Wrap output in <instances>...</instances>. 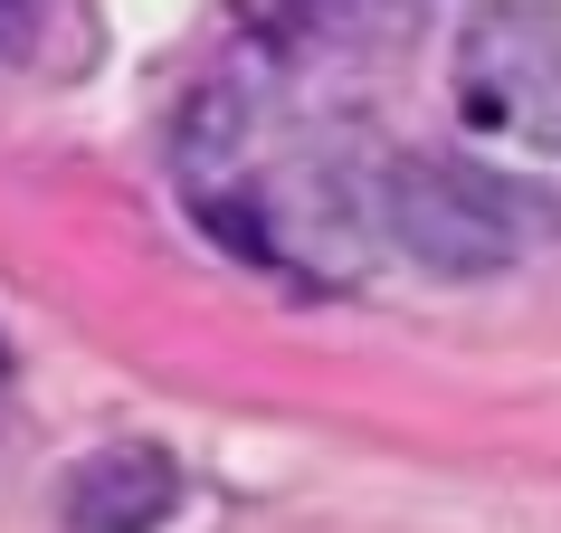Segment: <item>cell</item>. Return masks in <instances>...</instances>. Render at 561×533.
<instances>
[{
    "label": "cell",
    "instance_id": "6da1fadb",
    "mask_svg": "<svg viewBox=\"0 0 561 533\" xmlns=\"http://www.w3.org/2000/svg\"><path fill=\"white\" fill-rule=\"evenodd\" d=\"M371 229L400 238L428 276H495L561 229V201L524 181L485 172V162H438V152H390L371 172Z\"/></svg>",
    "mask_w": 561,
    "mask_h": 533
},
{
    "label": "cell",
    "instance_id": "7a4b0ae2",
    "mask_svg": "<svg viewBox=\"0 0 561 533\" xmlns=\"http://www.w3.org/2000/svg\"><path fill=\"white\" fill-rule=\"evenodd\" d=\"M457 115L561 162V10H485L457 38Z\"/></svg>",
    "mask_w": 561,
    "mask_h": 533
},
{
    "label": "cell",
    "instance_id": "3957f363",
    "mask_svg": "<svg viewBox=\"0 0 561 533\" xmlns=\"http://www.w3.org/2000/svg\"><path fill=\"white\" fill-rule=\"evenodd\" d=\"M162 152H172V181H181V201H191V219H201L219 248H238V258H276L266 209H257V191H248V105H238V87H219V77L191 87L172 105Z\"/></svg>",
    "mask_w": 561,
    "mask_h": 533
},
{
    "label": "cell",
    "instance_id": "277c9868",
    "mask_svg": "<svg viewBox=\"0 0 561 533\" xmlns=\"http://www.w3.org/2000/svg\"><path fill=\"white\" fill-rule=\"evenodd\" d=\"M67 533H162L181 504V467L152 439H105L87 467H67Z\"/></svg>",
    "mask_w": 561,
    "mask_h": 533
},
{
    "label": "cell",
    "instance_id": "5b68a950",
    "mask_svg": "<svg viewBox=\"0 0 561 533\" xmlns=\"http://www.w3.org/2000/svg\"><path fill=\"white\" fill-rule=\"evenodd\" d=\"M20 38H30V10H10V0H0V58H10Z\"/></svg>",
    "mask_w": 561,
    "mask_h": 533
}]
</instances>
